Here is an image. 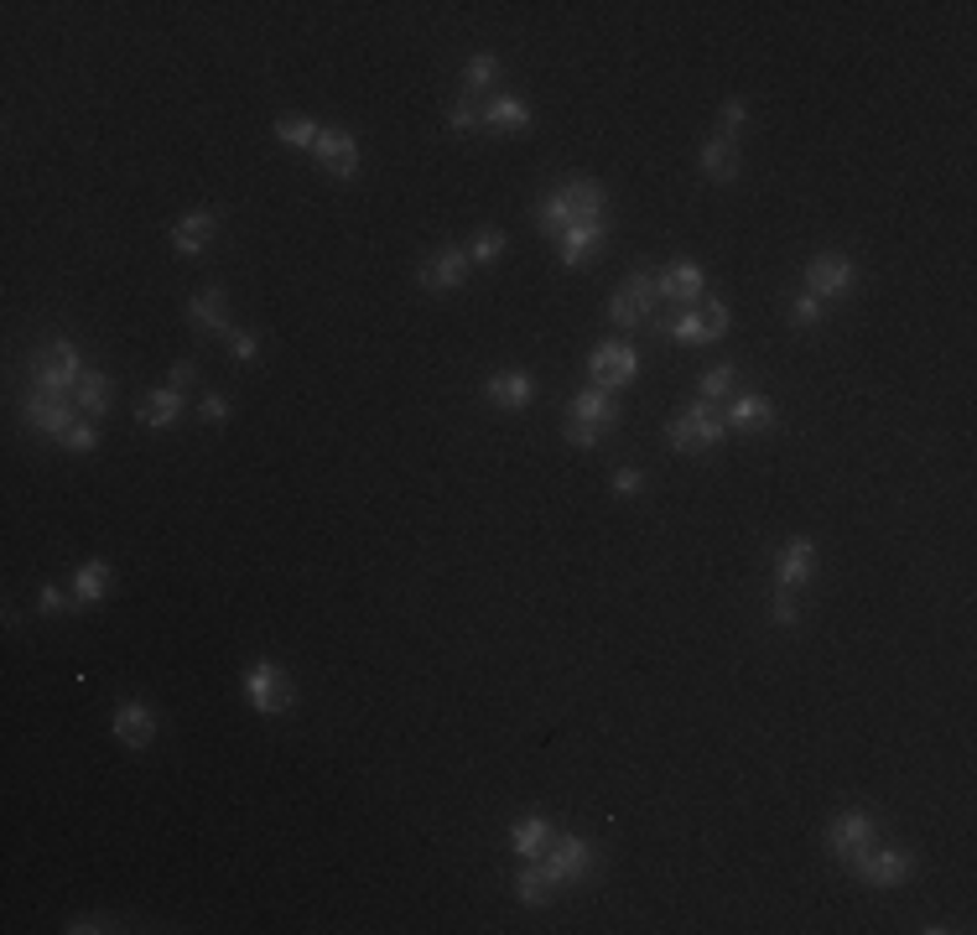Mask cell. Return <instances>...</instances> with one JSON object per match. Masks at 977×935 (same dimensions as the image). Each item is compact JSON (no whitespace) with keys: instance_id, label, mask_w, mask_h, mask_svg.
<instances>
[{"instance_id":"obj_1","label":"cell","mask_w":977,"mask_h":935,"mask_svg":"<svg viewBox=\"0 0 977 935\" xmlns=\"http://www.w3.org/2000/svg\"><path fill=\"white\" fill-rule=\"evenodd\" d=\"M723 436H728V421L717 416L713 400H692V406L666 427V442H671L676 453H707V447H717Z\"/></svg>"},{"instance_id":"obj_2","label":"cell","mask_w":977,"mask_h":935,"mask_svg":"<svg viewBox=\"0 0 977 935\" xmlns=\"http://www.w3.org/2000/svg\"><path fill=\"white\" fill-rule=\"evenodd\" d=\"M79 380H84V359H79V348L68 344V338H52V344L32 359V391L68 395Z\"/></svg>"},{"instance_id":"obj_3","label":"cell","mask_w":977,"mask_h":935,"mask_svg":"<svg viewBox=\"0 0 977 935\" xmlns=\"http://www.w3.org/2000/svg\"><path fill=\"white\" fill-rule=\"evenodd\" d=\"M655 297H660L655 271H645V265L630 271V281L608 297V317H613V327H645L655 317Z\"/></svg>"},{"instance_id":"obj_4","label":"cell","mask_w":977,"mask_h":935,"mask_svg":"<svg viewBox=\"0 0 977 935\" xmlns=\"http://www.w3.org/2000/svg\"><path fill=\"white\" fill-rule=\"evenodd\" d=\"M873 842H879V827H873L869 811H843V816L826 827V852H832L837 863H847V868H858V863L869 858Z\"/></svg>"},{"instance_id":"obj_5","label":"cell","mask_w":977,"mask_h":935,"mask_svg":"<svg viewBox=\"0 0 977 935\" xmlns=\"http://www.w3.org/2000/svg\"><path fill=\"white\" fill-rule=\"evenodd\" d=\"M245 696H250V707L261 718H282L286 707H291V681H286V671L276 660H255L245 671Z\"/></svg>"},{"instance_id":"obj_6","label":"cell","mask_w":977,"mask_h":935,"mask_svg":"<svg viewBox=\"0 0 977 935\" xmlns=\"http://www.w3.org/2000/svg\"><path fill=\"white\" fill-rule=\"evenodd\" d=\"M541 868H546V878H551L557 889H567V884H583L587 873H593V842H587V837H557V842L546 848Z\"/></svg>"},{"instance_id":"obj_7","label":"cell","mask_w":977,"mask_h":935,"mask_svg":"<svg viewBox=\"0 0 977 935\" xmlns=\"http://www.w3.org/2000/svg\"><path fill=\"white\" fill-rule=\"evenodd\" d=\"M853 281H858V271H853V261L847 255H837V250H822L817 261L806 265V291L811 297H843V291H853Z\"/></svg>"},{"instance_id":"obj_8","label":"cell","mask_w":977,"mask_h":935,"mask_svg":"<svg viewBox=\"0 0 977 935\" xmlns=\"http://www.w3.org/2000/svg\"><path fill=\"white\" fill-rule=\"evenodd\" d=\"M811 572H817V541L811 536H796V541L781 546V556H775V588L796 592L811 583Z\"/></svg>"},{"instance_id":"obj_9","label":"cell","mask_w":977,"mask_h":935,"mask_svg":"<svg viewBox=\"0 0 977 935\" xmlns=\"http://www.w3.org/2000/svg\"><path fill=\"white\" fill-rule=\"evenodd\" d=\"M915 873V858L905 848H869V858L858 863V878L873 884V889H894Z\"/></svg>"},{"instance_id":"obj_10","label":"cell","mask_w":977,"mask_h":935,"mask_svg":"<svg viewBox=\"0 0 977 935\" xmlns=\"http://www.w3.org/2000/svg\"><path fill=\"white\" fill-rule=\"evenodd\" d=\"M587 374H593V385H604V391L630 385L634 380V348L630 344H598L593 348V359H587Z\"/></svg>"},{"instance_id":"obj_11","label":"cell","mask_w":977,"mask_h":935,"mask_svg":"<svg viewBox=\"0 0 977 935\" xmlns=\"http://www.w3.org/2000/svg\"><path fill=\"white\" fill-rule=\"evenodd\" d=\"M156 728H162V722H156V712L146 702H120L115 718H109V733L126 743V748H146V743L156 739Z\"/></svg>"},{"instance_id":"obj_12","label":"cell","mask_w":977,"mask_h":935,"mask_svg":"<svg viewBox=\"0 0 977 935\" xmlns=\"http://www.w3.org/2000/svg\"><path fill=\"white\" fill-rule=\"evenodd\" d=\"M26 427H32V432L58 436V442H63V432L73 427V416H68V395L32 391V395H26Z\"/></svg>"},{"instance_id":"obj_13","label":"cell","mask_w":977,"mask_h":935,"mask_svg":"<svg viewBox=\"0 0 977 935\" xmlns=\"http://www.w3.org/2000/svg\"><path fill=\"white\" fill-rule=\"evenodd\" d=\"M484 395H489V406H500V411H525V406L536 400V374L500 370V374H489Z\"/></svg>"},{"instance_id":"obj_14","label":"cell","mask_w":977,"mask_h":935,"mask_svg":"<svg viewBox=\"0 0 977 935\" xmlns=\"http://www.w3.org/2000/svg\"><path fill=\"white\" fill-rule=\"evenodd\" d=\"M468 250H453V244H448V250H437L432 261L421 265V286H427V291H457V286L468 281Z\"/></svg>"},{"instance_id":"obj_15","label":"cell","mask_w":977,"mask_h":935,"mask_svg":"<svg viewBox=\"0 0 977 935\" xmlns=\"http://www.w3.org/2000/svg\"><path fill=\"white\" fill-rule=\"evenodd\" d=\"M318 161H323L327 172L338 177V182H348V177L359 172V141H354V135L348 131H323L318 135Z\"/></svg>"},{"instance_id":"obj_16","label":"cell","mask_w":977,"mask_h":935,"mask_svg":"<svg viewBox=\"0 0 977 935\" xmlns=\"http://www.w3.org/2000/svg\"><path fill=\"white\" fill-rule=\"evenodd\" d=\"M567 416L572 421H587V427H613L619 421V400H613V391H604V385H587V391L572 395V406H567Z\"/></svg>"},{"instance_id":"obj_17","label":"cell","mask_w":977,"mask_h":935,"mask_svg":"<svg viewBox=\"0 0 977 935\" xmlns=\"http://www.w3.org/2000/svg\"><path fill=\"white\" fill-rule=\"evenodd\" d=\"M604 240H608L604 218H583V224H572V229L562 235V265H572V271L587 265L593 255H598V244H604Z\"/></svg>"},{"instance_id":"obj_18","label":"cell","mask_w":977,"mask_h":935,"mask_svg":"<svg viewBox=\"0 0 977 935\" xmlns=\"http://www.w3.org/2000/svg\"><path fill=\"white\" fill-rule=\"evenodd\" d=\"M728 432H743V436H760L775 427V400H764V395H739L734 406H728Z\"/></svg>"},{"instance_id":"obj_19","label":"cell","mask_w":977,"mask_h":935,"mask_svg":"<svg viewBox=\"0 0 977 935\" xmlns=\"http://www.w3.org/2000/svg\"><path fill=\"white\" fill-rule=\"evenodd\" d=\"M655 286H660V302H687L692 307L702 291H707V276H702V265L696 261H681L671 265L666 276H655Z\"/></svg>"},{"instance_id":"obj_20","label":"cell","mask_w":977,"mask_h":935,"mask_svg":"<svg viewBox=\"0 0 977 935\" xmlns=\"http://www.w3.org/2000/svg\"><path fill=\"white\" fill-rule=\"evenodd\" d=\"M696 161H702V172L713 177V182H739V141H728V135H713V141H702V152H696Z\"/></svg>"},{"instance_id":"obj_21","label":"cell","mask_w":977,"mask_h":935,"mask_svg":"<svg viewBox=\"0 0 977 935\" xmlns=\"http://www.w3.org/2000/svg\"><path fill=\"white\" fill-rule=\"evenodd\" d=\"M214 229H218V218L208 214V208H193V214L177 218L172 244L182 250V255H203V250H208V240H214Z\"/></svg>"},{"instance_id":"obj_22","label":"cell","mask_w":977,"mask_h":935,"mask_svg":"<svg viewBox=\"0 0 977 935\" xmlns=\"http://www.w3.org/2000/svg\"><path fill=\"white\" fill-rule=\"evenodd\" d=\"M510 848L521 852L525 863H541L546 848H551V822H546V816H521V822L510 827Z\"/></svg>"},{"instance_id":"obj_23","label":"cell","mask_w":977,"mask_h":935,"mask_svg":"<svg viewBox=\"0 0 977 935\" xmlns=\"http://www.w3.org/2000/svg\"><path fill=\"white\" fill-rule=\"evenodd\" d=\"M135 416H141V427H152V432H167L177 416H182V391H152V395H141V406H135Z\"/></svg>"},{"instance_id":"obj_24","label":"cell","mask_w":977,"mask_h":935,"mask_svg":"<svg viewBox=\"0 0 977 935\" xmlns=\"http://www.w3.org/2000/svg\"><path fill=\"white\" fill-rule=\"evenodd\" d=\"M224 286H203V291H193V302H188V323L198 327V333H229L224 327Z\"/></svg>"},{"instance_id":"obj_25","label":"cell","mask_w":977,"mask_h":935,"mask_svg":"<svg viewBox=\"0 0 977 935\" xmlns=\"http://www.w3.org/2000/svg\"><path fill=\"white\" fill-rule=\"evenodd\" d=\"M478 120L489 125V131H525L536 115L521 105V99H510V94H500V99H489V105L478 109Z\"/></svg>"},{"instance_id":"obj_26","label":"cell","mask_w":977,"mask_h":935,"mask_svg":"<svg viewBox=\"0 0 977 935\" xmlns=\"http://www.w3.org/2000/svg\"><path fill=\"white\" fill-rule=\"evenodd\" d=\"M109 588H115V572H109V562H84L79 572H73V598H79V609L99 603Z\"/></svg>"},{"instance_id":"obj_27","label":"cell","mask_w":977,"mask_h":935,"mask_svg":"<svg viewBox=\"0 0 977 935\" xmlns=\"http://www.w3.org/2000/svg\"><path fill=\"white\" fill-rule=\"evenodd\" d=\"M562 197L572 203V218L583 224V218H604V188L593 182V177H572L562 188Z\"/></svg>"},{"instance_id":"obj_28","label":"cell","mask_w":977,"mask_h":935,"mask_svg":"<svg viewBox=\"0 0 977 935\" xmlns=\"http://www.w3.org/2000/svg\"><path fill=\"white\" fill-rule=\"evenodd\" d=\"M536 229H541V235H557V240H562L567 229H572V224H577V218H572V203H567L562 193H546L541 203H536Z\"/></svg>"},{"instance_id":"obj_29","label":"cell","mask_w":977,"mask_h":935,"mask_svg":"<svg viewBox=\"0 0 977 935\" xmlns=\"http://www.w3.org/2000/svg\"><path fill=\"white\" fill-rule=\"evenodd\" d=\"M73 400L84 406V416H105L109 411V374L105 370H84V380L73 385Z\"/></svg>"},{"instance_id":"obj_30","label":"cell","mask_w":977,"mask_h":935,"mask_svg":"<svg viewBox=\"0 0 977 935\" xmlns=\"http://www.w3.org/2000/svg\"><path fill=\"white\" fill-rule=\"evenodd\" d=\"M551 894H557V884L546 878V868H536V863H531V868H521V878H515V899H521V904L541 910Z\"/></svg>"},{"instance_id":"obj_31","label":"cell","mask_w":977,"mask_h":935,"mask_svg":"<svg viewBox=\"0 0 977 935\" xmlns=\"http://www.w3.org/2000/svg\"><path fill=\"white\" fill-rule=\"evenodd\" d=\"M666 333H671L681 348H707V344H713V333L702 327V312H696V307H687L681 317H671V323H666Z\"/></svg>"},{"instance_id":"obj_32","label":"cell","mask_w":977,"mask_h":935,"mask_svg":"<svg viewBox=\"0 0 977 935\" xmlns=\"http://www.w3.org/2000/svg\"><path fill=\"white\" fill-rule=\"evenodd\" d=\"M495 79H500V58H495V52H474L468 68H463V94L474 99V94H484Z\"/></svg>"},{"instance_id":"obj_33","label":"cell","mask_w":977,"mask_h":935,"mask_svg":"<svg viewBox=\"0 0 977 935\" xmlns=\"http://www.w3.org/2000/svg\"><path fill=\"white\" fill-rule=\"evenodd\" d=\"M276 135H282V146L318 152V135H323V125H312V120H302V115H291V120H276Z\"/></svg>"},{"instance_id":"obj_34","label":"cell","mask_w":977,"mask_h":935,"mask_svg":"<svg viewBox=\"0 0 977 935\" xmlns=\"http://www.w3.org/2000/svg\"><path fill=\"white\" fill-rule=\"evenodd\" d=\"M739 385V364H717V370H707L702 380H696V391H702V400H723V395Z\"/></svg>"},{"instance_id":"obj_35","label":"cell","mask_w":977,"mask_h":935,"mask_svg":"<svg viewBox=\"0 0 977 935\" xmlns=\"http://www.w3.org/2000/svg\"><path fill=\"white\" fill-rule=\"evenodd\" d=\"M500 255H504V235H500V229H478V235H474V250H468V261L495 265Z\"/></svg>"},{"instance_id":"obj_36","label":"cell","mask_w":977,"mask_h":935,"mask_svg":"<svg viewBox=\"0 0 977 935\" xmlns=\"http://www.w3.org/2000/svg\"><path fill=\"white\" fill-rule=\"evenodd\" d=\"M822 317H826V302L822 297H811V291H801V297L790 302V323L796 327H817Z\"/></svg>"},{"instance_id":"obj_37","label":"cell","mask_w":977,"mask_h":935,"mask_svg":"<svg viewBox=\"0 0 977 935\" xmlns=\"http://www.w3.org/2000/svg\"><path fill=\"white\" fill-rule=\"evenodd\" d=\"M696 312H702V327L713 333V344H717V338L728 333V307L717 302V297H702V302H696Z\"/></svg>"},{"instance_id":"obj_38","label":"cell","mask_w":977,"mask_h":935,"mask_svg":"<svg viewBox=\"0 0 977 935\" xmlns=\"http://www.w3.org/2000/svg\"><path fill=\"white\" fill-rule=\"evenodd\" d=\"M796 619H801V613H796V598L785 588H775V598H770V624H775V630H796Z\"/></svg>"},{"instance_id":"obj_39","label":"cell","mask_w":977,"mask_h":935,"mask_svg":"<svg viewBox=\"0 0 977 935\" xmlns=\"http://www.w3.org/2000/svg\"><path fill=\"white\" fill-rule=\"evenodd\" d=\"M224 338H229V359H235V364H245V359H255V353H261V338H255V333H245V327H229Z\"/></svg>"},{"instance_id":"obj_40","label":"cell","mask_w":977,"mask_h":935,"mask_svg":"<svg viewBox=\"0 0 977 935\" xmlns=\"http://www.w3.org/2000/svg\"><path fill=\"white\" fill-rule=\"evenodd\" d=\"M743 120H749V105H743V99H728V105H723V120H717V135H728V141H739Z\"/></svg>"},{"instance_id":"obj_41","label":"cell","mask_w":977,"mask_h":935,"mask_svg":"<svg viewBox=\"0 0 977 935\" xmlns=\"http://www.w3.org/2000/svg\"><path fill=\"white\" fill-rule=\"evenodd\" d=\"M63 447L68 453H94V447H99V432H94L88 421H73V427L63 432Z\"/></svg>"},{"instance_id":"obj_42","label":"cell","mask_w":977,"mask_h":935,"mask_svg":"<svg viewBox=\"0 0 977 935\" xmlns=\"http://www.w3.org/2000/svg\"><path fill=\"white\" fill-rule=\"evenodd\" d=\"M448 125H453V135H468V131H474V125H484V120H478V105H474V99H468V94H463V99H457V105H453V115H448Z\"/></svg>"},{"instance_id":"obj_43","label":"cell","mask_w":977,"mask_h":935,"mask_svg":"<svg viewBox=\"0 0 977 935\" xmlns=\"http://www.w3.org/2000/svg\"><path fill=\"white\" fill-rule=\"evenodd\" d=\"M562 436L567 442H572V447H583V453H593V447H598V427H587V421H572V416H567V427H562Z\"/></svg>"},{"instance_id":"obj_44","label":"cell","mask_w":977,"mask_h":935,"mask_svg":"<svg viewBox=\"0 0 977 935\" xmlns=\"http://www.w3.org/2000/svg\"><path fill=\"white\" fill-rule=\"evenodd\" d=\"M63 931L68 935H94V931H120V925H115V920H105V914H73Z\"/></svg>"},{"instance_id":"obj_45","label":"cell","mask_w":977,"mask_h":935,"mask_svg":"<svg viewBox=\"0 0 977 935\" xmlns=\"http://www.w3.org/2000/svg\"><path fill=\"white\" fill-rule=\"evenodd\" d=\"M37 609H43V613H68V609H79V598H68L63 588H52V583H47L43 598H37Z\"/></svg>"},{"instance_id":"obj_46","label":"cell","mask_w":977,"mask_h":935,"mask_svg":"<svg viewBox=\"0 0 977 935\" xmlns=\"http://www.w3.org/2000/svg\"><path fill=\"white\" fill-rule=\"evenodd\" d=\"M198 359H177L172 364V374H167V385H172V391H188V385H198Z\"/></svg>"},{"instance_id":"obj_47","label":"cell","mask_w":977,"mask_h":935,"mask_svg":"<svg viewBox=\"0 0 977 935\" xmlns=\"http://www.w3.org/2000/svg\"><path fill=\"white\" fill-rule=\"evenodd\" d=\"M640 489H645V474H640V468H619V474H613V494H640Z\"/></svg>"},{"instance_id":"obj_48","label":"cell","mask_w":977,"mask_h":935,"mask_svg":"<svg viewBox=\"0 0 977 935\" xmlns=\"http://www.w3.org/2000/svg\"><path fill=\"white\" fill-rule=\"evenodd\" d=\"M203 421L224 427V421H229V400H224V395H203Z\"/></svg>"}]
</instances>
